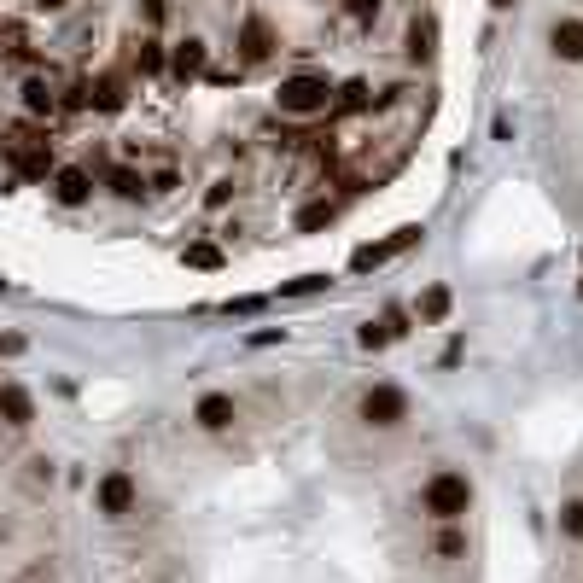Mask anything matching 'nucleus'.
Wrapping results in <instances>:
<instances>
[{
  "instance_id": "f257e3e1",
  "label": "nucleus",
  "mask_w": 583,
  "mask_h": 583,
  "mask_svg": "<svg viewBox=\"0 0 583 583\" xmlns=\"http://www.w3.org/2000/svg\"><path fill=\"white\" fill-rule=\"evenodd\" d=\"M420 508L438 519V525H461L467 508H473V479L467 473H432L426 490H420Z\"/></svg>"
},
{
  "instance_id": "f03ea898",
  "label": "nucleus",
  "mask_w": 583,
  "mask_h": 583,
  "mask_svg": "<svg viewBox=\"0 0 583 583\" xmlns=\"http://www.w3.org/2000/svg\"><path fill=\"white\" fill-rule=\"evenodd\" d=\"M275 105L286 117H321V111H333V82L327 76H286L275 88Z\"/></svg>"
},
{
  "instance_id": "7ed1b4c3",
  "label": "nucleus",
  "mask_w": 583,
  "mask_h": 583,
  "mask_svg": "<svg viewBox=\"0 0 583 583\" xmlns=\"http://www.w3.org/2000/svg\"><path fill=\"white\" fill-rule=\"evenodd\" d=\"M356 414H362V426L391 432V426H403V420H409V391H403V385H368Z\"/></svg>"
},
{
  "instance_id": "20e7f679",
  "label": "nucleus",
  "mask_w": 583,
  "mask_h": 583,
  "mask_svg": "<svg viewBox=\"0 0 583 583\" xmlns=\"http://www.w3.org/2000/svg\"><path fill=\"white\" fill-rule=\"evenodd\" d=\"M94 502H100V514L105 519H123V514H135V502H140V484L117 467V473H105L100 490H94Z\"/></svg>"
},
{
  "instance_id": "39448f33",
  "label": "nucleus",
  "mask_w": 583,
  "mask_h": 583,
  "mask_svg": "<svg viewBox=\"0 0 583 583\" xmlns=\"http://www.w3.org/2000/svg\"><path fill=\"white\" fill-rule=\"evenodd\" d=\"M420 240V228H397V234H391V240H379V245H356V257H350V269H356V275H368V269H379V263H391V257H397V251H409V245Z\"/></svg>"
},
{
  "instance_id": "423d86ee",
  "label": "nucleus",
  "mask_w": 583,
  "mask_h": 583,
  "mask_svg": "<svg viewBox=\"0 0 583 583\" xmlns=\"http://www.w3.org/2000/svg\"><path fill=\"white\" fill-rule=\"evenodd\" d=\"M6 152H12V164H18L24 175H47V170H53V152H47V140H35L30 129H12Z\"/></svg>"
},
{
  "instance_id": "0eeeda50",
  "label": "nucleus",
  "mask_w": 583,
  "mask_h": 583,
  "mask_svg": "<svg viewBox=\"0 0 583 583\" xmlns=\"http://www.w3.org/2000/svg\"><path fill=\"white\" fill-rule=\"evenodd\" d=\"M193 420H199V432H228V426L240 420V403H234L228 391H205V397L193 403Z\"/></svg>"
},
{
  "instance_id": "6e6552de",
  "label": "nucleus",
  "mask_w": 583,
  "mask_h": 583,
  "mask_svg": "<svg viewBox=\"0 0 583 583\" xmlns=\"http://www.w3.org/2000/svg\"><path fill=\"white\" fill-rule=\"evenodd\" d=\"M53 199H59V205H88V199H94V175L88 170H76V164H65V170H53Z\"/></svg>"
},
{
  "instance_id": "1a4fd4ad",
  "label": "nucleus",
  "mask_w": 583,
  "mask_h": 583,
  "mask_svg": "<svg viewBox=\"0 0 583 583\" xmlns=\"http://www.w3.org/2000/svg\"><path fill=\"white\" fill-rule=\"evenodd\" d=\"M0 420L6 426H30L35 420V397L24 385H0Z\"/></svg>"
},
{
  "instance_id": "9d476101",
  "label": "nucleus",
  "mask_w": 583,
  "mask_h": 583,
  "mask_svg": "<svg viewBox=\"0 0 583 583\" xmlns=\"http://www.w3.org/2000/svg\"><path fill=\"white\" fill-rule=\"evenodd\" d=\"M240 53L257 65V59H269L275 53V30L263 24V18H245V30H240Z\"/></svg>"
},
{
  "instance_id": "9b49d317",
  "label": "nucleus",
  "mask_w": 583,
  "mask_h": 583,
  "mask_svg": "<svg viewBox=\"0 0 583 583\" xmlns=\"http://www.w3.org/2000/svg\"><path fill=\"white\" fill-rule=\"evenodd\" d=\"M549 41H554V53H560L566 65H583V24H578V18H560Z\"/></svg>"
},
{
  "instance_id": "f8f14e48",
  "label": "nucleus",
  "mask_w": 583,
  "mask_h": 583,
  "mask_svg": "<svg viewBox=\"0 0 583 583\" xmlns=\"http://www.w3.org/2000/svg\"><path fill=\"white\" fill-rule=\"evenodd\" d=\"M170 70L181 76V82H193V76L205 70V41H199V35H187V41L170 53Z\"/></svg>"
},
{
  "instance_id": "ddd939ff",
  "label": "nucleus",
  "mask_w": 583,
  "mask_h": 583,
  "mask_svg": "<svg viewBox=\"0 0 583 583\" xmlns=\"http://www.w3.org/2000/svg\"><path fill=\"white\" fill-rule=\"evenodd\" d=\"M339 222V205L333 199H315V205L298 210V234H321V228H333Z\"/></svg>"
},
{
  "instance_id": "4468645a",
  "label": "nucleus",
  "mask_w": 583,
  "mask_h": 583,
  "mask_svg": "<svg viewBox=\"0 0 583 583\" xmlns=\"http://www.w3.org/2000/svg\"><path fill=\"white\" fill-rule=\"evenodd\" d=\"M397 333H403V315H385V321H368L356 339H362V350H385V344L397 339Z\"/></svg>"
},
{
  "instance_id": "2eb2a0df",
  "label": "nucleus",
  "mask_w": 583,
  "mask_h": 583,
  "mask_svg": "<svg viewBox=\"0 0 583 583\" xmlns=\"http://www.w3.org/2000/svg\"><path fill=\"white\" fill-rule=\"evenodd\" d=\"M432 41H438V24H432V18H414L409 24V59H432Z\"/></svg>"
},
{
  "instance_id": "dca6fc26",
  "label": "nucleus",
  "mask_w": 583,
  "mask_h": 583,
  "mask_svg": "<svg viewBox=\"0 0 583 583\" xmlns=\"http://www.w3.org/2000/svg\"><path fill=\"white\" fill-rule=\"evenodd\" d=\"M24 105H30V117H53V111H59V100H53L47 82H30V88H24Z\"/></svg>"
},
{
  "instance_id": "f3484780",
  "label": "nucleus",
  "mask_w": 583,
  "mask_h": 583,
  "mask_svg": "<svg viewBox=\"0 0 583 583\" xmlns=\"http://www.w3.org/2000/svg\"><path fill=\"white\" fill-rule=\"evenodd\" d=\"M181 257H187V269H222V245H210V240L187 245Z\"/></svg>"
},
{
  "instance_id": "a211bd4d",
  "label": "nucleus",
  "mask_w": 583,
  "mask_h": 583,
  "mask_svg": "<svg viewBox=\"0 0 583 583\" xmlns=\"http://www.w3.org/2000/svg\"><path fill=\"white\" fill-rule=\"evenodd\" d=\"M111 193H117V199H129V205H135L140 193H146V181H140L135 170H111Z\"/></svg>"
},
{
  "instance_id": "6ab92c4d",
  "label": "nucleus",
  "mask_w": 583,
  "mask_h": 583,
  "mask_svg": "<svg viewBox=\"0 0 583 583\" xmlns=\"http://www.w3.org/2000/svg\"><path fill=\"white\" fill-rule=\"evenodd\" d=\"M88 100H94V105H105V111H117V105H123V82H117V76H100Z\"/></svg>"
},
{
  "instance_id": "aec40b11",
  "label": "nucleus",
  "mask_w": 583,
  "mask_h": 583,
  "mask_svg": "<svg viewBox=\"0 0 583 583\" xmlns=\"http://www.w3.org/2000/svg\"><path fill=\"white\" fill-rule=\"evenodd\" d=\"M444 315H449V286H432L420 298V321H444Z\"/></svg>"
},
{
  "instance_id": "412c9836",
  "label": "nucleus",
  "mask_w": 583,
  "mask_h": 583,
  "mask_svg": "<svg viewBox=\"0 0 583 583\" xmlns=\"http://www.w3.org/2000/svg\"><path fill=\"white\" fill-rule=\"evenodd\" d=\"M327 286H333L327 275H298V280H286L280 292H286V298H309V292H327Z\"/></svg>"
},
{
  "instance_id": "4be33fe9",
  "label": "nucleus",
  "mask_w": 583,
  "mask_h": 583,
  "mask_svg": "<svg viewBox=\"0 0 583 583\" xmlns=\"http://www.w3.org/2000/svg\"><path fill=\"white\" fill-rule=\"evenodd\" d=\"M135 65H140V76H158V70H164V47H158V41H140Z\"/></svg>"
},
{
  "instance_id": "5701e85b",
  "label": "nucleus",
  "mask_w": 583,
  "mask_h": 583,
  "mask_svg": "<svg viewBox=\"0 0 583 583\" xmlns=\"http://www.w3.org/2000/svg\"><path fill=\"white\" fill-rule=\"evenodd\" d=\"M333 100H339L344 111H362V105H368V82H344V88L333 94Z\"/></svg>"
},
{
  "instance_id": "b1692460",
  "label": "nucleus",
  "mask_w": 583,
  "mask_h": 583,
  "mask_svg": "<svg viewBox=\"0 0 583 583\" xmlns=\"http://www.w3.org/2000/svg\"><path fill=\"white\" fill-rule=\"evenodd\" d=\"M438 554H444V560H461V554H467V537H461V531L449 525L444 537H438Z\"/></svg>"
},
{
  "instance_id": "393cba45",
  "label": "nucleus",
  "mask_w": 583,
  "mask_h": 583,
  "mask_svg": "<svg viewBox=\"0 0 583 583\" xmlns=\"http://www.w3.org/2000/svg\"><path fill=\"white\" fill-rule=\"evenodd\" d=\"M560 531H566V537H583V502H566V508H560Z\"/></svg>"
},
{
  "instance_id": "a878e982",
  "label": "nucleus",
  "mask_w": 583,
  "mask_h": 583,
  "mask_svg": "<svg viewBox=\"0 0 583 583\" xmlns=\"http://www.w3.org/2000/svg\"><path fill=\"white\" fill-rule=\"evenodd\" d=\"M350 18H356V24H374V18H379V0H350Z\"/></svg>"
},
{
  "instance_id": "bb28decb",
  "label": "nucleus",
  "mask_w": 583,
  "mask_h": 583,
  "mask_svg": "<svg viewBox=\"0 0 583 583\" xmlns=\"http://www.w3.org/2000/svg\"><path fill=\"white\" fill-rule=\"evenodd\" d=\"M228 199H234V181H216V187L205 193V205H210V210H222Z\"/></svg>"
},
{
  "instance_id": "cd10ccee",
  "label": "nucleus",
  "mask_w": 583,
  "mask_h": 583,
  "mask_svg": "<svg viewBox=\"0 0 583 583\" xmlns=\"http://www.w3.org/2000/svg\"><path fill=\"white\" fill-rule=\"evenodd\" d=\"M18 583H53V560H35V566H30V572H24Z\"/></svg>"
},
{
  "instance_id": "c85d7f7f",
  "label": "nucleus",
  "mask_w": 583,
  "mask_h": 583,
  "mask_svg": "<svg viewBox=\"0 0 583 583\" xmlns=\"http://www.w3.org/2000/svg\"><path fill=\"white\" fill-rule=\"evenodd\" d=\"M18 350H24V339H18V333H0V356H18Z\"/></svg>"
},
{
  "instance_id": "c756f323",
  "label": "nucleus",
  "mask_w": 583,
  "mask_h": 583,
  "mask_svg": "<svg viewBox=\"0 0 583 583\" xmlns=\"http://www.w3.org/2000/svg\"><path fill=\"white\" fill-rule=\"evenodd\" d=\"M6 537H12V525H6V519H0V549H6Z\"/></svg>"
},
{
  "instance_id": "7c9ffc66",
  "label": "nucleus",
  "mask_w": 583,
  "mask_h": 583,
  "mask_svg": "<svg viewBox=\"0 0 583 583\" xmlns=\"http://www.w3.org/2000/svg\"><path fill=\"white\" fill-rule=\"evenodd\" d=\"M490 6H496V12H508V6H514V0H490Z\"/></svg>"
},
{
  "instance_id": "2f4dec72",
  "label": "nucleus",
  "mask_w": 583,
  "mask_h": 583,
  "mask_svg": "<svg viewBox=\"0 0 583 583\" xmlns=\"http://www.w3.org/2000/svg\"><path fill=\"white\" fill-rule=\"evenodd\" d=\"M6 286H12V280H6V275H0V298H6Z\"/></svg>"
},
{
  "instance_id": "473e14b6",
  "label": "nucleus",
  "mask_w": 583,
  "mask_h": 583,
  "mask_svg": "<svg viewBox=\"0 0 583 583\" xmlns=\"http://www.w3.org/2000/svg\"><path fill=\"white\" fill-rule=\"evenodd\" d=\"M0 385H6V379H0Z\"/></svg>"
}]
</instances>
